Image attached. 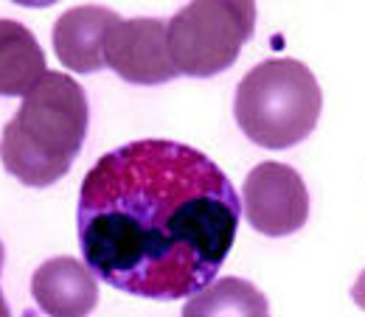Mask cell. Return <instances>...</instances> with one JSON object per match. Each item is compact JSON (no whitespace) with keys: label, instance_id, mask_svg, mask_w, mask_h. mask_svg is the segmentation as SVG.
<instances>
[{"label":"cell","instance_id":"6da1fadb","mask_svg":"<svg viewBox=\"0 0 365 317\" xmlns=\"http://www.w3.org/2000/svg\"><path fill=\"white\" fill-rule=\"evenodd\" d=\"M239 194L200 149L130 140L82 180L76 227L85 264L135 298H191L217 281L239 227Z\"/></svg>","mask_w":365,"mask_h":317},{"label":"cell","instance_id":"7a4b0ae2","mask_svg":"<svg viewBox=\"0 0 365 317\" xmlns=\"http://www.w3.org/2000/svg\"><path fill=\"white\" fill-rule=\"evenodd\" d=\"M88 124L91 104L85 88L62 71H48L3 127V169L29 188L53 185L82 152Z\"/></svg>","mask_w":365,"mask_h":317},{"label":"cell","instance_id":"3957f363","mask_svg":"<svg viewBox=\"0 0 365 317\" xmlns=\"http://www.w3.org/2000/svg\"><path fill=\"white\" fill-rule=\"evenodd\" d=\"M323 93L298 59H264L250 68L233 95L236 124L264 149H289L318 127Z\"/></svg>","mask_w":365,"mask_h":317},{"label":"cell","instance_id":"277c9868","mask_svg":"<svg viewBox=\"0 0 365 317\" xmlns=\"http://www.w3.org/2000/svg\"><path fill=\"white\" fill-rule=\"evenodd\" d=\"M253 28L256 6L245 0H202L178 9L169 20V51L178 73L208 79L228 71Z\"/></svg>","mask_w":365,"mask_h":317},{"label":"cell","instance_id":"5b68a950","mask_svg":"<svg viewBox=\"0 0 365 317\" xmlns=\"http://www.w3.org/2000/svg\"><path fill=\"white\" fill-rule=\"evenodd\" d=\"M242 208L259 233L289 236L309 219V191L292 166L264 160L245 177Z\"/></svg>","mask_w":365,"mask_h":317},{"label":"cell","instance_id":"8992f818","mask_svg":"<svg viewBox=\"0 0 365 317\" xmlns=\"http://www.w3.org/2000/svg\"><path fill=\"white\" fill-rule=\"evenodd\" d=\"M107 68L130 85H166L178 79L169 51V23L160 17H133L107 34Z\"/></svg>","mask_w":365,"mask_h":317},{"label":"cell","instance_id":"52a82bcc","mask_svg":"<svg viewBox=\"0 0 365 317\" xmlns=\"http://www.w3.org/2000/svg\"><path fill=\"white\" fill-rule=\"evenodd\" d=\"M121 17L107 6H73L53 23V51L68 71L96 73L107 65V34Z\"/></svg>","mask_w":365,"mask_h":317},{"label":"cell","instance_id":"ba28073f","mask_svg":"<svg viewBox=\"0 0 365 317\" xmlns=\"http://www.w3.org/2000/svg\"><path fill=\"white\" fill-rule=\"evenodd\" d=\"M31 295L48 317H88L98 303V284L79 259L56 256L31 275Z\"/></svg>","mask_w":365,"mask_h":317},{"label":"cell","instance_id":"9c48e42d","mask_svg":"<svg viewBox=\"0 0 365 317\" xmlns=\"http://www.w3.org/2000/svg\"><path fill=\"white\" fill-rule=\"evenodd\" d=\"M46 73V51L31 28L0 17V95H26Z\"/></svg>","mask_w":365,"mask_h":317},{"label":"cell","instance_id":"30bf717a","mask_svg":"<svg viewBox=\"0 0 365 317\" xmlns=\"http://www.w3.org/2000/svg\"><path fill=\"white\" fill-rule=\"evenodd\" d=\"M182 317H270V303L256 284L228 275L191 295Z\"/></svg>","mask_w":365,"mask_h":317},{"label":"cell","instance_id":"8fae6325","mask_svg":"<svg viewBox=\"0 0 365 317\" xmlns=\"http://www.w3.org/2000/svg\"><path fill=\"white\" fill-rule=\"evenodd\" d=\"M351 298H354V303L365 309V270L360 272V278L354 281V286H351Z\"/></svg>","mask_w":365,"mask_h":317},{"label":"cell","instance_id":"7c38bea8","mask_svg":"<svg viewBox=\"0 0 365 317\" xmlns=\"http://www.w3.org/2000/svg\"><path fill=\"white\" fill-rule=\"evenodd\" d=\"M0 272H3V241H0ZM0 317H11L9 303H6V298H3V289H0Z\"/></svg>","mask_w":365,"mask_h":317}]
</instances>
